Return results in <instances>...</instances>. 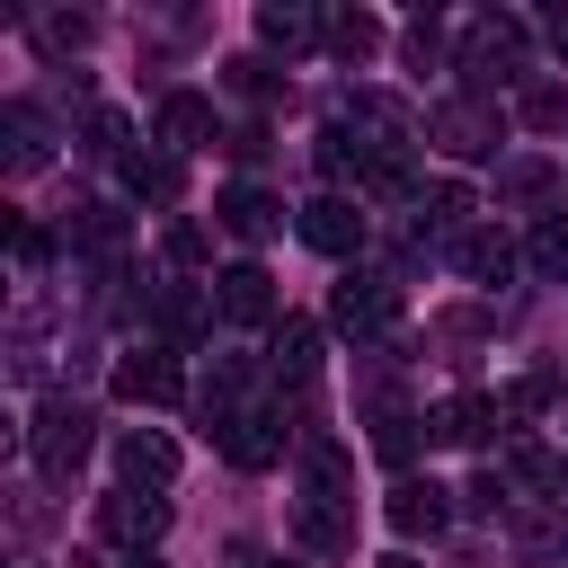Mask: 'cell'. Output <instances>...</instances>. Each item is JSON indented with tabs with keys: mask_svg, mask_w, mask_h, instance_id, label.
I'll return each mask as SVG.
<instances>
[{
	"mask_svg": "<svg viewBox=\"0 0 568 568\" xmlns=\"http://www.w3.org/2000/svg\"><path fill=\"white\" fill-rule=\"evenodd\" d=\"M27 453H36V470L71 479V470H80V453H89V408H80V399H44V408H36V426H27Z\"/></svg>",
	"mask_w": 568,
	"mask_h": 568,
	"instance_id": "6da1fadb",
	"label": "cell"
},
{
	"mask_svg": "<svg viewBox=\"0 0 568 568\" xmlns=\"http://www.w3.org/2000/svg\"><path fill=\"white\" fill-rule=\"evenodd\" d=\"M213 311H222L231 328H275V311H284V302H275V275L240 257V266H222V275H213Z\"/></svg>",
	"mask_w": 568,
	"mask_h": 568,
	"instance_id": "7a4b0ae2",
	"label": "cell"
},
{
	"mask_svg": "<svg viewBox=\"0 0 568 568\" xmlns=\"http://www.w3.org/2000/svg\"><path fill=\"white\" fill-rule=\"evenodd\" d=\"M115 399H133V408H169V399H186L178 355H169V346H133V355H115Z\"/></svg>",
	"mask_w": 568,
	"mask_h": 568,
	"instance_id": "3957f363",
	"label": "cell"
},
{
	"mask_svg": "<svg viewBox=\"0 0 568 568\" xmlns=\"http://www.w3.org/2000/svg\"><path fill=\"white\" fill-rule=\"evenodd\" d=\"M426 133H435V151L479 160V151H497V106H488V98H444V106L426 115Z\"/></svg>",
	"mask_w": 568,
	"mask_h": 568,
	"instance_id": "277c9868",
	"label": "cell"
},
{
	"mask_svg": "<svg viewBox=\"0 0 568 568\" xmlns=\"http://www.w3.org/2000/svg\"><path fill=\"white\" fill-rule=\"evenodd\" d=\"M213 435H222L231 470H275V462H284V426H275L266 408H222V417H213Z\"/></svg>",
	"mask_w": 568,
	"mask_h": 568,
	"instance_id": "5b68a950",
	"label": "cell"
},
{
	"mask_svg": "<svg viewBox=\"0 0 568 568\" xmlns=\"http://www.w3.org/2000/svg\"><path fill=\"white\" fill-rule=\"evenodd\" d=\"M98 532L124 541V550H142V541L169 532V497L160 488H115V497H98Z\"/></svg>",
	"mask_w": 568,
	"mask_h": 568,
	"instance_id": "8992f818",
	"label": "cell"
},
{
	"mask_svg": "<svg viewBox=\"0 0 568 568\" xmlns=\"http://www.w3.org/2000/svg\"><path fill=\"white\" fill-rule=\"evenodd\" d=\"M328 320L355 328V337H382V328L399 320V284H390V275H346L337 302H328Z\"/></svg>",
	"mask_w": 568,
	"mask_h": 568,
	"instance_id": "52a82bcc",
	"label": "cell"
},
{
	"mask_svg": "<svg viewBox=\"0 0 568 568\" xmlns=\"http://www.w3.org/2000/svg\"><path fill=\"white\" fill-rule=\"evenodd\" d=\"M462 71L470 80H515L524 71V18H479L470 44H462Z\"/></svg>",
	"mask_w": 568,
	"mask_h": 568,
	"instance_id": "ba28073f",
	"label": "cell"
},
{
	"mask_svg": "<svg viewBox=\"0 0 568 568\" xmlns=\"http://www.w3.org/2000/svg\"><path fill=\"white\" fill-rule=\"evenodd\" d=\"M293 222H302V240H311L320 257H355V248H364V213H355V195H311Z\"/></svg>",
	"mask_w": 568,
	"mask_h": 568,
	"instance_id": "9c48e42d",
	"label": "cell"
},
{
	"mask_svg": "<svg viewBox=\"0 0 568 568\" xmlns=\"http://www.w3.org/2000/svg\"><path fill=\"white\" fill-rule=\"evenodd\" d=\"M488 426H506V399H488V390H453V399L426 417L435 444H488Z\"/></svg>",
	"mask_w": 568,
	"mask_h": 568,
	"instance_id": "30bf717a",
	"label": "cell"
},
{
	"mask_svg": "<svg viewBox=\"0 0 568 568\" xmlns=\"http://www.w3.org/2000/svg\"><path fill=\"white\" fill-rule=\"evenodd\" d=\"M115 470H124V488H169L178 479V444L151 435V426H124L115 435Z\"/></svg>",
	"mask_w": 568,
	"mask_h": 568,
	"instance_id": "8fae6325",
	"label": "cell"
},
{
	"mask_svg": "<svg viewBox=\"0 0 568 568\" xmlns=\"http://www.w3.org/2000/svg\"><path fill=\"white\" fill-rule=\"evenodd\" d=\"M160 151L169 160H186V151H204L213 142V98H195V89H178V98H160Z\"/></svg>",
	"mask_w": 568,
	"mask_h": 568,
	"instance_id": "7c38bea8",
	"label": "cell"
},
{
	"mask_svg": "<svg viewBox=\"0 0 568 568\" xmlns=\"http://www.w3.org/2000/svg\"><path fill=\"white\" fill-rule=\"evenodd\" d=\"M213 213H222V231H231V240H248V248L284 231V204H275L266 186H248V178H240V186H222V204H213Z\"/></svg>",
	"mask_w": 568,
	"mask_h": 568,
	"instance_id": "4fadbf2b",
	"label": "cell"
},
{
	"mask_svg": "<svg viewBox=\"0 0 568 568\" xmlns=\"http://www.w3.org/2000/svg\"><path fill=\"white\" fill-rule=\"evenodd\" d=\"M382 515H390V532H399V541H417V532H444V515H453V506H444V488H435V479H399Z\"/></svg>",
	"mask_w": 568,
	"mask_h": 568,
	"instance_id": "5bb4252c",
	"label": "cell"
},
{
	"mask_svg": "<svg viewBox=\"0 0 568 568\" xmlns=\"http://www.w3.org/2000/svg\"><path fill=\"white\" fill-rule=\"evenodd\" d=\"M453 266H462V275H470V284H506V275H515V240H506V231H488V222H479V231H470V240H453Z\"/></svg>",
	"mask_w": 568,
	"mask_h": 568,
	"instance_id": "9a60e30c",
	"label": "cell"
},
{
	"mask_svg": "<svg viewBox=\"0 0 568 568\" xmlns=\"http://www.w3.org/2000/svg\"><path fill=\"white\" fill-rule=\"evenodd\" d=\"M524 266H532L541 284H568V213H541V222H532V240H524Z\"/></svg>",
	"mask_w": 568,
	"mask_h": 568,
	"instance_id": "2e32d148",
	"label": "cell"
},
{
	"mask_svg": "<svg viewBox=\"0 0 568 568\" xmlns=\"http://www.w3.org/2000/svg\"><path fill=\"white\" fill-rule=\"evenodd\" d=\"M275 373L284 382H311L320 373V328L311 320H275Z\"/></svg>",
	"mask_w": 568,
	"mask_h": 568,
	"instance_id": "e0dca14e",
	"label": "cell"
},
{
	"mask_svg": "<svg viewBox=\"0 0 568 568\" xmlns=\"http://www.w3.org/2000/svg\"><path fill=\"white\" fill-rule=\"evenodd\" d=\"M257 36H266V44H284V53H302V44L320 36V18H311L302 0H266V9H257Z\"/></svg>",
	"mask_w": 568,
	"mask_h": 568,
	"instance_id": "ac0fdd59",
	"label": "cell"
},
{
	"mask_svg": "<svg viewBox=\"0 0 568 568\" xmlns=\"http://www.w3.org/2000/svg\"><path fill=\"white\" fill-rule=\"evenodd\" d=\"M124 186H133L142 204H178V160H169V151H133V160H124Z\"/></svg>",
	"mask_w": 568,
	"mask_h": 568,
	"instance_id": "d6986e66",
	"label": "cell"
},
{
	"mask_svg": "<svg viewBox=\"0 0 568 568\" xmlns=\"http://www.w3.org/2000/svg\"><path fill=\"white\" fill-rule=\"evenodd\" d=\"M417 231H453V240H470V186H426V195H417Z\"/></svg>",
	"mask_w": 568,
	"mask_h": 568,
	"instance_id": "ffe728a7",
	"label": "cell"
},
{
	"mask_svg": "<svg viewBox=\"0 0 568 568\" xmlns=\"http://www.w3.org/2000/svg\"><path fill=\"white\" fill-rule=\"evenodd\" d=\"M328 44H337L346 62H364V53H382V18H373V9H337V18H328Z\"/></svg>",
	"mask_w": 568,
	"mask_h": 568,
	"instance_id": "44dd1931",
	"label": "cell"
},
{
	"mask_svg": "<svg viewBox=\"0 0 568 568\" xmlns=\"http://www.w3.org/2000/svg\"><path fill=\"white\" fill-rule=\"evenodd\" d=\"M0 124H9V169H36L44 160V115L36 106H9Z\"/></svg>",
	"mask_w": 568,
	"mask_h": 568,
	"instance_id": "7402d4cb",
	"label": "cell"
},
{
	"mask_svg": "<svg viewBox=\"0 0 568 568\" xmlns=\"http://www.w3.org/2000/svg\"><path fill=\"white\" fill-rule=\"evenodd\" d=\"M515 479H524V488H568V462H559L550 444H515Z\"/></svg>",
	"mask_w": 568,
	"mask_h": 568,
	"instance_id": "603a6c76",
	"label": "cell"
},
{
	"mask_svg": "<svg viewBox=\"0 0 568 568\" xmlns=\"http://www.w3.org/2000/svg\"><path fill=\"white\" fill-rule=\"evenodd\" d=\"M71 240H80V248H98V257H106V248H115V240H124V222H115V204H80V222H71Z\"/></svg>",
	"mask_w": 568,
	"mask_h": 568,
	"instance_id": "cb8c5ba5",
	"label": "cell"
},
{
	"mask_svg": "<svg viewBox=\"0 0 568 568\" xmlns=\"http://www.w3.org/2000/svg\"><path fill=\"white\" fill-rule=\"evenodd\" d=\"M524 124L559 133V124H568V89H559V80H532V89H524Z\"/></svg>",
	"mask_w": 568,
	"mask_h": 568,
	"instance_id": "d4e9b609",
	"label": "cell"
},
{
	"mask_svg": "<svg viewBox=\"0 0 568 568\" xmlns=\"http://www.w3.org/2000/svg\"><path fill=\"white\" fill-rule=\"evenodd\" d=\"M373 453H382V462H408V453H417V417H399V408L373 417Z\"/></svg>",
	"mask_w": 568,
	"mask_h": 568,
	"instance_id": "484cf974",
	"label": "cell"
},
{
	"mask_svg": "<svg viewBox=\"0 0 568 568\" xmlns=\"http://www.w3.org/2000/svg\"><path fill=\"white\" fill-rule=\"evenodd\" d=\"M524 550L532 559H568V515H524Z\"/></svg>",
	"mask_w": 568,
	"mask_h": 568,
	"instance_id": "4316f807",
	"label": "cell"
},
{
	"mask_svg": "<svg viewBox=\"0 0 568 568\" xmlns=\"http://www.w3.org/2000/svg\"><path fill=\"white\" fill-rule=\"evenodd\" d=\"M89 151H98V160H115V151H124V115H115V106H98V115H89ZM124 160H133V151H124Z\"/></svg>",
	"mask_w": 568,
	"mask_h": 568,
	"instance_id": "83f0119b",
	"label": "cell"
},
{
	"mask_svg": "<svg viewBox=\"0 0 568 568\" xmlns=\"http://www.w3.org/2000/svg\"><path fill=\"white\" fill-rule=\"evenodd\" d=\"M195 320H204V311H195V302L169 284V293H160V328H169V337H195Z\"/></svg>",
	"mask_w": 568,
	"mask_h": 568,
	"instance_id": "f1b7e54d",
	"label": "cell"
},
{
	"mask_svg": "<svg viewBox=\"0 0 568 568\" xmlns=\"http://www.w3.org/2000/svg\"><path fill=\"white\" fill-rule=\"evenodd\" d=\"M541 186H550V160H515L506 169V195H541Z\"/></svg>",
	"mask_w": 568,
	"mask_h": 568,
	"instance_id": "f546056e",
	"label": "cell"
},
{
	"mask_svg": "<svg viewBox=\"0 0 568 568\" xmlns=\"http://www.w3.org/2000/svg\"><path fill=\"white\" fill-rule=\"evenodd\" d=\"M169 257L195 266V257H204V231H195V222H169Z\"/></svg>",
	"mask_w": 568,
	"mask_h": 568,
	"instance_id": "4dcf8cb0",
	"label": "cell"
},
{
	"mask_svg": "<svg viewBox=\"0 0 568 568\" xmlns=\"http://www.w3.org/2000/svg\"><path fill=\"white\" fill-rule=\"evenodd\" d=\"M9 248H18V266H44V231H36V222H18V231H9Z\"/></svg>",
	"mask_w": 568,
	"mask_h": 568,
	"instance_id": "1f68e13d",
	"label": "cell"
},
{
	"mask_svg": "<svg viewBox=\"0 0 568 568\" xmlns=\"http://www.w3.org/2000/svg\"><path fill=\"white\" fill-rule=\"evenodd\" d=\"M550 44H559V53H568V9H550Z\"/></svg>",
	"mask_w": 568,
	"mask_h": 568,
	"instance_id": "d6a6232c",
	"label": "cell"
},
{
	"mask_svg": "<svg viewBox=\"0 0 568 568\" xmlns=\"http://www.w3.org/2000/svg\"><path fill=\"white\" fill-rule=\"evenodd\" d=\"M382 568H417V559H382Z\"/></svg>",
	"mask_w": 568,
	"mask_h": 568,
	"instance_id": "836d02e7",
	"label": "cell"
},
{
	"mask_svg": "<svg viewBox=\"0 0 568 568\" xmlns=\"http://www.w3.org/2000/svg\"><path fill=\"white\" fill-rule=\"evenodd\" d=\"M266 568H293V559H266Z\"/></svg>",
	"mask_w": 568,
	"mask_h": 568,
	"instance_id": "e575fe53",
	"label": "cell"
},
{
	"mask_svg": "<svg viewBox=\"0 0 568 568\" xmlns=\"http://www.w3.org/2000/svg\"><path fill=\"white\" fill-rule=\"evenodd\" d=\"M133 568H151V559H133Z\"/></svg>",
	"mask_w": 568,
	"mask_h": 568,
	"instance_id": "d590c367",
	"label": "cell"
}]
</instances>
